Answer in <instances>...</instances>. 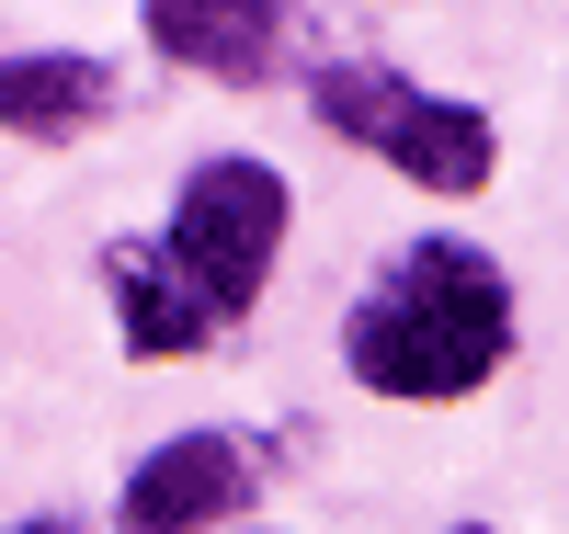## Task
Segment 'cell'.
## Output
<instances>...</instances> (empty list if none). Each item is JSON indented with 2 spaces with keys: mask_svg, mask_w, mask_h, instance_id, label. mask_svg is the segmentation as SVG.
<instances>
[{
  "mask_svg": "<svg viewBox=\"0 0 569 534\" xmlns=\"http://www.w3.org/2000/svg\"><path fill=\"white\" fill-rule=\"evenodd\" d=\"M284 23H297V0H149V46L194 80H228V91L273 80Z\"/></svg>",
  "mask_w": 569,
  "mask_h": 534,
  "instance_id": "obj_5",
  "label": "cell"
},
{
  "mask_svg": "<svg viewBox=\"0 0 569 534\" xmlns=\"http://www.w3.org/2000/svg\"><path fill=\"white\" fill-rule=\"evenodd\" d=\"M103 296H114V330H126L137 364H182V353L217 342V308L171 273L160 239H114V251H103Z\"/></svg>",
  "mask_w": 569,
  "mask_h": 534,
  "instance_id": "obj_6",
  "label": "cell"
},
{
  "mask_svg": "<svg viewBox=\"0 0 569 534\" xmlns=\"http://www.w3.org/2000/svg\"><path fill=\"white\" fill-rule=\"evenodd\" d=\"M512 353V273L479 239H410L342 319V364L376 399H479Z\"/></svg>",
  "mask_w": 569,
  "mask_h": 534,
  "instance_id": "obj_1",
  "label": "cell"
},
{
  "mask_svg": "<svg viewBox=\"0 0 569 534\" xmlns=\"http://www.w3.org/2000/svg\"><path fill=\"white\" fill-rule=\"evenodd\" d=\"M114 114V69L80 58V46H34V58H0V137H34V149H69Z\"/></svg>",
  "mask_w": 569,
  "mask_h": 534,
  "instance_id": "obj_7",
  "label": "cell"
},
{
  "mask_svg": "<svg viewBox=\"0 0 569 534\" xmlns=\"http://www.w3.org/2000/svg\"><path fill=\"white\" fill-rule=\"evenodd\" d=\"M308 103H319L330 137L376 149V160H388L399 182H421V193H479L490 160H501V125H490L479 103H456V91H421V80L376 69V58H330V69L308 80Z\"/></svg>",
  "mask_w": 569,
  "mask_h": 534,
  "instance_id": "obj_2",
  "label": "cell"
},
{
  "mask_svg": "<svg viewBox=\"0 0 569 534\" xmlns=\"http://www.w3.org/2000/svg\"><path fill=\"white\" fill-rule=\"evenodd\" d=\"M251 444L240 432H171L160 455H137V477L114 490V523L126 534H217L228 512L251 501Z\"/></svg>",
  "mask_w": 569,
  "mask_h": 534,
  "instance_id": "obj_4",
  "label": "cell"
},
{
  "mask_svg": "<svg viewBox=\"0 0 569 534\" xmlns=\"http://www.w3.org/2000/svg\"><path fill=\"white\" fill-rule=\"evenodd\" d=\"M12 534H69V523H12Z\"/></svg>",
  "mask_w": 569,
  "mask_h": 534,
  "instance_id": "obj_8",
  "label": "cell"
},
{
  "mask_svg": "<svg viewBox=\"0 0 569 534\" xmlns=\"http://www.w3.org/2000/svg\"><path fill=\"white\" fill-rule=\"evenodd\" d=\"M456 534H490V523H456Z\"/></svg>",
  "mask_w": 569,
  "mask_h": 534,
  "instance_id": "obj_9",
  "label": "cell"
},
{
  "mask_svg": "<svg viewBox=\"0 0 569 534\" xmlns=\"http://www.w3.org/2000/svg\"><path fill=\"white\" fill-rule=\"evenodd\" d=\"M284 171L273 160H206L194 182H182V205H171V273L194 284V296L228 319H251L262 308V284H273V251H284Z\"/></svg>",
  "mask_w": 569,
  "mask_h": 534,
  "instance_id": "obj_3",
  "label": "cell"
}]
</instances>
